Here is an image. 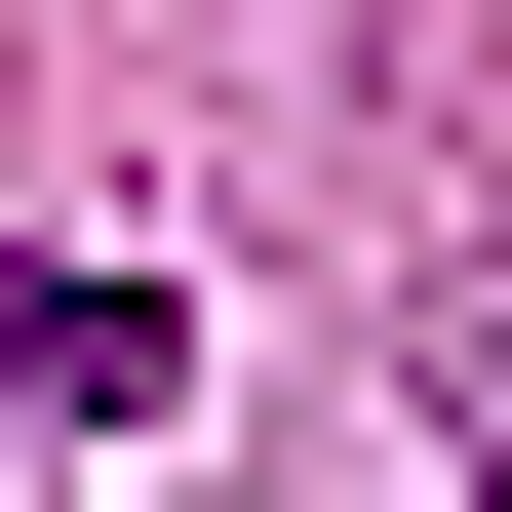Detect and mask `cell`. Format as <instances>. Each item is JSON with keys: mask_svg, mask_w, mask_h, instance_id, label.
<instances>
[{"mask_svg": "<svg viewBox=\"0 0 512 512\" xmlns=\"http://www.w3.org/2000/svg\"><path fill=\"white\" fill-rule=\"evenodd\" d=\"M158 394V276H79V237H0V434H119Z\"/></svg>", "mask_w": 512, "mask_h": 512, "instance_id": "6da1fadb", "label": "cell"}, {"mask_svg": "<svg viewBox=\"0 0 512 512\" xmlns=\"http://www.w3.org/2000/svg\"><path fill=\"white\" fill-rule=\"evenodd\" d=\"M473 512H512V394H473Z\"/></svg>", "mask_w": 512, "mask_h": 512, "instance_id": "7a4b0ae2", "label": "cell"}]
</instances>
